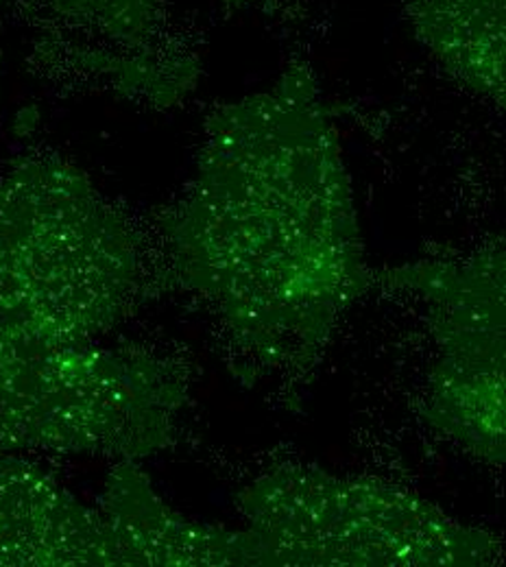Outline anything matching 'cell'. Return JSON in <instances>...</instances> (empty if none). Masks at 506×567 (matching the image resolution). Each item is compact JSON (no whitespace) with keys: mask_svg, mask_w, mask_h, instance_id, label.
Instances as JSON below:
<instances>
[{"mask_svg":"<svg viewBox=\"0 0 506 567\" xmlns=\"http://www.w3.org/2000/svg\"><path fill=\"white\" fill-rule=\"evenodd\" d=\"M127 251L114 213L71 168L29 162L0 175L2 323H27L33 282L107 278Z\"/></svg>","mask_w":506,"mask_h":567,"instance_id":"cell-1","label":"cell"},{"mask_svg":"<svg viewBox=\"0 0 506 567\" xmlns=\"http://www.w3.org/2000/svg\"><path fill=\"white\" fill-rule=\"evenodd\" d=\"M64 20L96 35L138 44L155 20L157 0H40Z\"/></svg>","mask_w":506,"mask_h":567,"instance_id":"cell-2","label":"cell"}]
</instances>
